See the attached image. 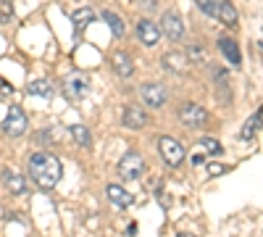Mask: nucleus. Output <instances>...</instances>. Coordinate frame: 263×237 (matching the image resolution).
<instances>
[{
    "instance_id": "f257e3e1",
    "label": "nucleus",
    "mask_w": 263,
    "mask_h": 237,
    "mask_svg": "<svg viewBox=\"0 0 263 237\" xmlns=\"http://www.w3.org/2000/svg\"><path fill=\"white\" fill-rule=\"evenodd\" d=\"M29 177L42 187V190H53L61 177H63V166L58 161V156H53L50 150H40L29 158Z\"/></svg>"
},
{
    "instance_id": "f03ea898",
    "label": "nucleus",
    "mask_w": 263,
    "mask_h": 237,
    "mask_svg": "<svg viewBox=\"0 0 263 237\" xmlns=\"http://www.w3.org/2000/svg\"><path fill=\"white\" fill-rule=\"evenodd\" d=\"M27 126H29V119H27V114L18 108V105H13V108L8 111V116H6V121H3V132L8 135V137H21L27 132Z\"/></svg>"
},
{
    "instance_id": "7ed1b4c3",
    "label": "nucleus",
    "mask_w": 263,
    "mask_h": 237,
    "mask_svg": "<svg viewBox=\"0 0 263 237\" xmlns=\"http://www.w3.org/2000/svg\"><path fill=\"white\" fill-rule=\"evenodd\" d=\"M142 174H145V158L142 156L126 153L119 161V177H124V179H140Z\"/></svg>"
},
{
    "instance_id": "20e7f679",
    "label": "nucleus",
    "mask_w": 263,
    "mask_h": 237,
    "mask_svg": "<svg viewBox=\"0 0 263 237\" xmlns=\"http://www.w3.org/2000/svg\"><path fill=\"white\" fill-rule=\"evenodd\" d=\"M63 90H66L69 98L79 100V98H84L87 93H90V79H87L82 71H71V74H66V79H63Z\"/></svg>"
},
{
    "instance_id": "39448f33",
    "label": "nucleus",
    "mask_w": 263,
    "mask_h": 237,
    "mask_svg": "<svg viewBox=\"0 0 263 237\" xmlns=\"http://www.w3.org/2000/svg\"><path fill=\"white\" fill-rule=\"evenodd\" d=\"M140 95H142L147 108H161V105L166 103V98H168L166 87H163V84H156V82H145L140 87Z\"/></svg>"
},
{
    "instance_id": "423d86ee",
    "label": "nucleus",
    "mask_w": 263,
    "mask_h": 237,
    "mask_svg": "<svg viewBox=\"0 0 263 237\" xmlns=\"http://www.w3.org/2000/svg\"><path fill=\"white\" fill-rule=\"evenodd\" d=\"M158 150H161V156L168 166H179L184 161V148L177 142V140H171V137H161L158 140Z\"/></svg>"
},
{
    "instance_id": "0eeeda50",
    "label": "nucleus",
    "mask_w": 263,
    "mask_h": 237,
    "mask_svg": "<svg viewBox=\"0 0 263 237\" xmlns=\"http://www.w3.org/2000/svg\"><path fill=\"white\" fill-rule=\"evenodd\" d=\"M161 32L168 37V40H182L184 37V21L179 19L177 11H166L163 19H161Z\"/></svg>"
},
{
    "instance_id": "6e6552de",
    "label": "nucleus",
    "mask_w": 263,
    "mask_h": 237,
    "mask_svg": "<svg viewBox=\"0 0 263 237\" xmlns=\"http://www.w3.org/2000/svg\"><path fill=\"white\" fill-rule=\"evenodd\" d=\"M179 119L184 126H203L208 121V111L203 105H195V103H187L179 108Z\"/></svg>"
},
{
    "instance_id": "1a4fd4ad",
    "label": "nucleus",
    "mask_w": 263,
    "mask_h": 237,
    "mask_svg": "<svg viewBox=\"0 0 263 237\" xmlns=\"http://www.w3.org/2000/svg\"><path fill=\"white\" fill-rule=\"evenodd\" d=\"M137 37H140L142 45H156V42L161 40V29L153 24L150 19H142L140 24H137Z\"/></svg>"
},
{
    "instance_id": "9d476101",
    "label": "nucleus",
    "mask_w": 263,
    "mask_h": 237,
    "mask_svg": "<svg viewBox=\"0 0 263 237\" xmlns=\"http://www.w3.org/2000/svg\"><path fill=\"white\" fill-rule=\"evenodd\" d=\"M111 69H114L119 77H132V74H135V63H132V58H129L126 50H116V53L111 56Z\"/></svg>"
},
{
    "instance_id": "9b49d317",
    "label": "nucleus",
    "mask_w": 263,
    "mask_h": 237,
    "mask_svg": "<svg viewBox=\"0 0 263 237\" xmlns=\"http://www.w3.org/2000/svg\"><path fill=\"white\" fill-rule=\"evenodd\" d=\"M129 129H142L147 124V114L140 108V105H126L124 108V119H121Z\"/></svg>"
},
{
    "instance_id": "f8f14e48",
    "label": "nucleus",
    "mask_w": 263,
    "mask_h": 237,
    "mask_svg": "<svg viewBox=\"0 0 263 237\" xmlns=\"http://www.w3.org/2000/svg\"><path fill=\"white\" fill-rule=\"evenodd\" d=\"M218 48H221V53H224V58L232 63V66H239L242 63V56H239V48H237V42L232 40V37H218Z\"/></svg>"
},
{
    "instance_id": "ddd939ff",
    "label": "nucleus",
    "mask_w": 263,
    "mask_h": 237,
    "mask_svg": "<svg viewBox=\"0 0 263 237\" xmlns=\"http://www.w3.org/2000/svg\"><path fill=\"white\" fill-rule=\"evenodd\" d=\"M95 19H98V13H95V8H90V6L77 8V11L71 13V21H74V29H77V32H82L84 27H90Z\"/></svg>"
},
{
    "instance_id": "4468645a",
    "label": "nucleus",
    "mask_w": 263,
    "mask_h": 237,
    "mask_svg": "<svg viewBox=\"0 0 263 237\" xmlns=\"http://www.w3.org/2000/svg\"><path fill=\"white\" fill-rule=\"evenodd\" d=\"M105 195L111 198V203H114L116 208H129V206H132V195H129L124 187H119V185H108V187H105Z\"/></svg>"
},
{
    "instance_id": "2eb2a0df",
    "label": "nucleus",
    "mask_w": 263,
    "mask_h": 237,
    "mask_svg": "<svg viewBox=\"0 0 263 237\" xmlns=\"http://www.w3.org/2000/svg\"><path fill=\"white\" fill-rule=\"evenodd\" d=\"M3 182H6V187L13 192V195H21V192H27V179L21 177V174H16V171H11V169L3 171Z\"/></svg>"
},
{
    "instance_id": "dca6fc26",
    "label": "nucleus",
    "mask_w": 263,
    "mask_h": 237,
    "mask_svg": "<svg viewBox=\"0 0 263 237\" xmlns=\"http://www.w3.org/2000/svg\"><path fill=\"white\" fill-rule=\"evenodd\" d=\"M216 16L221 19L227 27H234V24H237V8H234V6L229 3V0H221V6H218Z\"/></svg>"
},
{
    "instance_id": "f3484780",
    "label": "nucleus",
    "mask_w": 263,
    "mask_h": 237,
    "mask_svg": "<svg viewBox=\"0 0 263 237\" xmlns=\"http://www.w3.org/2000/svg\"><path fill=\"white\" fill-rule=\"evenodd\" d=\"M50 90H53V87H50L48 79H34V82L27 84V93L34 95V98H50V95H53Z\"/></svg>"
},
{
    "instance_id": "a211bd4d",
    "label": "nucleus",
    "mask_w": 263,
    "mask_h": 237,
    "mask_svg": "<svg viewBox=\"0 0 263 237\" xmlns=\"http://www.w3.org/2000/svg\"><path fill=\"white\" fill-rule=\"evenodd\" d=\"M69 132H71L74 142H77V145H82V148H87V145L92 142V137H90V129H87V126H82V124H74V126L69 129Z\"/></svg>"
},
{
    "instance_id": "6ab92c4d",
    "label": "nucleus",
    "mask_w": 263,
    "mask_h": 237,
    "mask_svg": "<svg viewBox=\"0 0 263 237\" xmlns=\"http://www.w3.org/2000/svg\"><path fill=\"white\" fill-rule=\"evenodd\" d=\"M103 19L108 21V27L114 29V34H116V37H124V21H121V16H119V13L105 11V13H103Z\"/></svg>"
},
{
    "instance_id": "aec40b11",
    "label": "nucleus",
    "mask_w": 263,
    "mask_h": 237,
    "mask_svg": "<svg viewBox=\"0 0 263 237\" xmlns=\"http://www.w3.org/2000/svg\"><path fill=\"white\" fill-rule=\"evenodd\" d=\"M163 63H166V66H174V71H177V74L184 71V56H182V53H171V56H166Z\"/></svg>"
},
{
    "instance_id": "412c9836",
    "label": "nucleus",
    "mask_w": 263,
    "mask_h": 237,
    "mask_svg": "<svg viewBox=\"0 0 263 237\" xmlns=\"http://www.w3.org/2000/svg\"><path fill=\"white\" fill-rule=\"evenodd\" d=\"M195 3H197V8H200L203 13H211V16H216L218 6H221V0H195Z\"/></svg>"
},
{
    "instance_id": "4be33fe9",
    "label": "nucleus",
    "mask_w": 263,
    "mask_h": 237,
    "mask_svg": "<svg viewBox=\"0 0 263 237\" xmlns=\"http://www.w3.org/2000/svg\"><path fill=\"white\" fill-rule=\"evenodd\" d=\"M13 16V11H11V6L6 3V0H0V24H6V21Z\"/></svg>"
},
{
    "instance_id": "5701e85b",
    "label": "nucleus",
    "mask_w": 263,
    "mask_h": 237,
    "mask_svg": "<svg viewBox=\"0 0 263 237\" xmlns=\"http://www.w3.org/2000/svg\"><path fill=\"white\" fill-rule=\"evenodd\" d=\"M258 121H260V116L255 119V124H258ZM255 124H253V119L245 124V129H242V140H250V137H253V129H255Z\"/></svg>"
},
{
    "instance_id": "b1692460",
    "label": "nucleus",
    "mask_w": 263,
    "mask_h": 237,
    "mask_svg": "<svg viewBox=\"0 0 263 237\" xmlns=\"http://www.w3.org/2000/svg\"><path fill=\"white\" fill-rule=\"evenodd\" d=\"M203 145L211 150V153H221V145H218L216 140H211V137H203Z\"/></svg>"
},
{
    "instance_id": "393cba45",
    "label": "nucleus",
    "mask_w": 263,
    "mask_h": 237,
    "mask_svg": "<svg viewBox=\"0 0 263 237\" xmlns=\"http://www.w3.org/2000/svg\"><path fill=\"white\" fill-rule=\"evenodd\" d=\"M208 171H211V174H221L224 166H218V163H208Z\"/></svg>"
},
{
    "instance_id": "a878e982",
    "label": "nucleus",
    "mask_w": 263,
    "mask_h": 237,
    "mask_svg": "<svg viewBox=\"0 0 263 237\" xmlns=\"http://www.w3.org/2000/svg\"><path fill=\"white\" fill-rule=\"evenodd\" d=\"M179 237H195V234H187V232H182V234H179Z\"/></svg>"
}]
</instances>
